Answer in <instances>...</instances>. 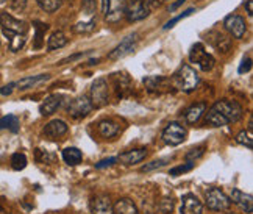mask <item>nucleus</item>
<instances>
[{"label": "nucleus", "mask_w": 253, "mask_h": 214, "mask_svg": "<svg viewBox=\"0 0 253 214\" xmlns=\"http://www.w3.org/2000/svg\"><path fill=\"white\" fill-rule=\"evenodd\" d=\"M11 166L14 171H22L27 168V157L24 153H14L11 157Z\"/></svg>", "instance_id": "33"}, {"label": "nucleus", "mask_w": 253, "mask_h": 214, "mask_svg": "<svg viewBox=\"0 0 253 214\" xmlns=\"http://www.w3.org/2000/svg\"><path fill=\"white\" fill-rule=\"evenodd\" d=\"M82 158H83V153L77 147H67L63 150V161L66 164H69V166H77V164H80Z\"/></svg>", "instance_id": "27"}, {"label": "nucleus", "mask_w": 253, "mask_h": 214, "mask_svg": "<svg viewBox=\"0 0 253 214\" xmlns=\"http://www.w3.org/2000/svg\"><path fill=\"white\" fill-rule=\"evenodd\" d=\"M113 214H139V213L130 199H119L113 205Z\"/></svg>", "instance_id": "25"}, {"label": "nucleus", "mask_w": 253, "mask_h": 214, "mask_svg": "<svg viewBox=\"0 0 253 214\" xmlns=\"http://www.w3.org/2000/svg\"><path fill=\"white\" fill-rule=\"evenodd\" d=\"M9 2V8L16 13H22L27 8V0H8Z\"/></svg>", "instance_id": "38"}, {"label": "nucleus", "mask_w": 253, "mask_h": 214, "mask_svg": "<svg viewBox=\"0 0 253 214\" xmlns=\"http://www.w3.org/2000/svg\"><path fill=\"white\" fill-rule=\"evenodd\" d=\"M172 208H173L172 199H170V200H169V199H164L163 203H161V211H163L164 214H169V213L172 211Z\"/></svg>", "instance_id": "43"}, {"label": "nucleus", "mask_w": 253, "mask_h": 214, "mask_svg": "<svg viewBox=\"0 0 253 214\" xmlns=\"http://www.w3.org/2000/svg\"><path fill=\"white\" fill-rule=\"evenodd\" d=\"M138 41H139L138 33H131L128 36H125L124 40L108 53V58L116 61V60H122V58L131 55L136 50V47H138Z\"/></svg>", "instance_id": "6"}, {"label": "nucleus", "mask_w": 253, "mask_h": 214, "mask_svg": "<svg viewBox=\"0 0 253 214\" xmlns=\"http://www.w3.org/2000/svg\"><path fill=\"white\" fill-rule=\"evenodd\" d=\"M91 111H92V105L86 95L75 97V99H72L69 105H67V114H69L72 119H83Z\"/></svg>", "instance_id": "10"}, {"label": "nucleus", "mask_w": 253, "mask_h": 214, "mask_svg": "<svg viewBox=\"0 0 253 214\" xmlns=\"http://www.w3.org/2000/svg\"><path fill=\"white\" fill-rule=\"evenodd\" d=\"M108 82L105 79H97L91 85V92H89V102L92 108H103L110 102V89H108Z\"/></svg>", "instance_id": "5"}, {"label": "nucleus", "mask_w": 253, "mask_h": 214, "mask_svg": "<svg viewBox=\"0 0 253 214\" xmlns=\"http://www.w3.org/2000/svg\"><path fill=\"white\" fill-rule=\"evenodd\" d=\"M125 17V0H110L108 9L105 13V21L110 24H118Z\"/></svg>", "instance_id": "13"}, {"label": "nucleus", "mask_w": 253, "mask_h": 214, "mask_svg": "<svg viewBox=\"0 0 253 214\" xmlns=\"http://www.w3.org/2000/svg\"><path fill=\"white\" fill-rule=\"evenodd\" d=\"M145 157H147V149L141 147V149H133V150L121 153L118 161L126 164V166H134V164H139Z\"/></svg>", "instance_id": "19"}, {"label": "nucleus", "mask_w": 253, "mask_h": 214, "mask_svg": "<svg viewBox=\"0 0 253 214\" xmlns=\"http://www.w3.org/2000/svg\"><path fill=\"white\" fill-rule=\"evenodd\" d=\"M144 85L150 94H164L172 91L173 87L172 80L166 79V77H147V79H144Z\"/></svg>", "instance_id": "12"}, {"label": "nucleus", "mask_w": 253, "mask_h": 214, "mask_svg": "<svg viewBox=\"0 0 253 214\" xmlns=\"http://www.w3.org/2000/svg\"><path fill=\"white\" fill-rule=\"evenodd\" d=\"M192 169H194V163H192V161H188V163L180 164V166L170 169V175H173V177H177V175L186 173V172H189V171H192Z\"/></svg>", "instance_id": "36"}, {"label": "nucleus", "mask_w": 253, "mask_h": 214, "mask_svg": "<svg viewBox=\"0 0 253 214\" xmlns=\"http://www.w3.org/2000/svg\"><path fill=\"white\" fill-rule=\"evenodd\" d=\"M67 36L64 32L61 30H58V32H53L50 35V38H48V41H47V50L48 52H52V50H58V48H61L67 44Z\"/></svg>", "instance_id": "26"}, {"label": "nucleus", "mask_w": 253, "mask_h": 214, "mask_svg": "<svg viewBox=\"0 0 253 214\" xmlns=\"http://www.w3.org/2000/svg\"><path fill=\"white\" fill-rule=\"evenodd\" d=\"M207 111V103L205 102H200V103H194L191 105L189 108L184 111V122L189 124V125H194L200 121V118Z\"/></svg>", "instance_id": "21"}, {"label": "nucleus", "mask_w": 253, "mask_h": 214, "mask_svg": "<svg viewBox=\"0 0 253 214\" xmlns=\"http://www.w3.org/2000/svg\"><path fill=\"white\" fill-rule=\"evenodd\" d=\"M235 205H238L242 211H246L249 214L253 213V197L252 194H246L239 189H233L231 191V200Z\"/></svg>", "instance_id": "17"}, {"label": "nucleus", "mask_w": 253, "mask_h": 214, "mask_svg": "<svg viewBox=\"0 0 253 214\" xmlns=\"http://www.w3.org/2000/svg\"><path fill=\"white\" fill-rule=\"evenodd\" d=\"M97 22H95V19H89V21H84V22H79L77 25H74V32L75 33H91L94 28H95Z\"/></svg>", "instance_id": "31"}, {"label": "nucleus", "mask_w": 253, "mask_h": 214, "mask_svg": "<svg viewBox=\"0 0 253 214\" xmlns=\"http://www.w3.org/2000/svg\"><path fill=\"white\" fill-rule=\"evenodd\" d=\"M67 130H69V127H67V124L64 121L53 119L45 125L42 133L48 139H58V138H61V136H64L67 133Z\"/></svg>", "instance_id": "14"}, {"label": "nucleus", "mask_w": 253, "mask_h": 214, "mask_svg": "<svg viewBox=\"0 0 253 214\" xmlns=\"http://www.w3.org/2000/svg\"><path fill=\"white\" fill-rule=\"evenodd\" d=\"M92 214H113V203L108 196H97L91 200Z\"/></svg>", "instance_id": "20"}, {"label": "nucleus", "mask_w": 253, "mask_h": 214, "mask_svg": "<svg viewBox=\"0 0 253 214\" xmlns=\"http://www.w3.org/2000/svg\"><path fill=\"white\" fill-rule=\"evenodd\" d=\"M97 130H99V134L105 139H111L114 136H118L121 131V124L116 122L113 119H103L97 124Z\"/></svg>", "instance_id": "18"}, {"label": "nucleus", "mask_w": 253, "mask_h": 214, "mask_svg": "<svg viewBox=\"0 0 253 214\" xmlns=\"http://www.w3.org/2000/svg\"><path fill=\"white\" fill-rule=\"evenodd\" d=\"M202 213H203V207L194 194H186V196L181 197L180 214H202Z\"/></svg>", "instance_id": "16"}, {"label": "nucleus", "mask_w": 253, "mask_h": 214, "mask_svg": "<svg viewBox=\"0 0 253 214\" xmlns=\"http://www.w3.org/2000/svg\"><path fill=\"white\" fill-rule=\"evenodd\" d=\"M169 161V158H163V160H155L152 163H147L144 164V166L141 168V172H150V171H155V169H160L163 166H166Z\"/></svg>", "instance_id": "34"}, {"label": "nucleus", "mask_w": 253, "mask_h": 214, "mask_svg": "<svg viewBox=\"0 0 253 214\" xmlns=\"http://www.w3.org/2000/svg\"><path fill=\"white\" fill-rule=\"evenodd\" d=\"M36 2L42 11H45V13H55L63 5V0H36Z\"/></svg>", "instance_id": "29"}, {"label": "nucleus", "mask_w": 253, "mask_h": 214, "mask_svg": "<svg viewBox=\"0 0 253 214\" xmlns=\"http://www.w3.org/2000/svg\"><path fill=\"white\" fill-rule=\"evenodd\" d=\"M108 5H110V0H102V13H103V16L106 13V9H108Z\"/></svg>", "instance_id": "48"}, {"label": "nucleus", "mask_w": 253, "mask_h": 214, "mask_svg": "<svg viewBox=\"0 0 253 214\" xmlns=\"http://www.w3.org/2000/svg\"><path fill=\"white\" fill-rule=\"evenodd\" d=\"M0 27H2L3 35L9 43V50L19 52L25 45L28 27L21 19H16L9 13L0 14Z\"/></svg>", "instance_id": "2"}, {"label": "nucleus", "mask_w": 253, "mask_h": 214, "mask_svg": "<svg viewBox=\"0 0 253 214\" xmlns=\"http://www.w3.org/2000/svg\"><path fill=\"white\" fill-rule=\"evenodd\" d=\"M47 80H50V74H40V75H33V77H25V79L19 80L14 85L19 91H27V89H30V87H35L36 85L47 82Z\"/></svg>", "instance_id": "23"}, {"label": "nucleus", "mask_w": 253, "mask_h": 214, "mask_svg": "<svg viewBox=\"0 0 253 214\" xmlns=\"http://www.w3.org/2000/svg\"><path fill=\"white\" fill-rule=\"evenodd\" d=\"M230 214H235V213H230Z\"/></svg>", "instance_id": "51"}, {"label": "nucleus", "mask_w": 253, "mask_h": 214, "mask_svg": "<svg viewBox=\"0 0 253 214\" xmlns=\"http://www.w3.org/2000/svg\"><path fill=\"white\" fill-rule=\"evenodd\" d=\"M164 0H144L145 6H147L149 9H157L163 5Z\"/></svg>", "instance_id": "44"}, {"label": "nucleus", "mask_w": 253, "mask_h": 214, "mask_svg": "<svg viewBox=\"0 0 253 214\" xmlns=\"http://www.w3.org/2000/svg\"><path fill=\"white\" fill-rule=\"evenodd\" d=\"M231 205L230 199L219 188H211L207 192V207L211 211H225Z\"/></svg>", "instance_id": "11"}, {"label": "nucleus", "mask_w": 253, "mask_h": 214, "mask_svg": "<svg viewBox=\"0 0 253 214\" xmlns=\"http://www.w3.org/2000/svg\"><path fill=\"white\" fill-rule=\"evenodd\" d=\"M252 69V60L250 58H244L242 60V63H241V66H239V74H244V72H249Z\"/></svg>", "instance_id": "42"}, {"label": "nucleus", "mask_w": 253, "mask_h": 214, "mask_svg": "<svg viewBox=\"0 0 253 214\" xmlns=\"http://www.w3.org/2000/svg\"><path fill=\"white\" fill-rule=\"evenodd\" d=\"M14 87H16V85H14V83H9V85L3 86L2 89H0V94H2V95H9V94L13 92Z\"/></svg>", "instance_id": "45"}, {"label": "nucleus", "mask_w": 253, "mask_h": 214, "mask_svg": "<svg viewBox=\"0 0 253 214\" xmlns=\"http://www.w3.org/2000/svg\"><path fill=\"white\" fill-rule=\"evenodd\" d=\"M36 160L40 163H52L53 157H52V155H48L47 152H42V150L38 149L36 150Z\"/></svg>", "instance_id": "39"}, {"label": "nucleus", "mask_w": 253, "mask_h": 214, "mask_svg": "<svg viewBox=\"0 0 253 214\" xmlns=\"http://www.w3.org/2000/svg\"><path fill=\"white\" fill-rule=\"evenodd\" d=\"M6 2V0H0V3H5Z\"/></svg>", "instance_id": "50"}, {"label": "nucleus", "mask_w": 253, "mask_h": 214, "mask_svg": "<svg viewBox=\"0 0 253 214\" xmlns=\"http://www.w3.org/2000/svg\"><path fill=\"white\" fill-rule=\"evenodd\" d=\"M194 11H196V9L194 8H189V9H186V11H183L181 14H178V16H175L173 19H170V21L164 25V30H169V28H172V27H175V24H178L181 19H184V17H188V16H191Z\"/></svg>", "instance_id": "35"}, {"label": "nucleus", "mask_w": 253, "mask_h": 214, "mask_svg": "<svg viewBox=\"0 0 253 214\" xmlns=\"http://www.w3.org/2000/svg\"><path fill=\"white\" fill-rule=\"evenodd\" d=\"M199 83H200V77L196 72V69H192L189 64H183L172 77L173 87H177V89H180L183 92L196 91Z\"/></svg>", "instance_id": "3"}, {"label": "nucleus", "mask_w": 253, "mask_h": 214, "mask_svg": "<svg viewBox=\"0 0 253 214\" xmlns=\"http://www.w3.org/2000/svg\"><path fill=\"white\" fill-rule=\"evenodd\" d=\"M0 214H5V210L3 208H0Z\"/></svg>", "instance_id": "49"}, {"label": "nucleus", "mask_w": 253, "mask_h": 214, "mask_svg": "<svg viewBox=\"0 0 253 214\" xmlns=\"http://www.w3.org/2000/svg\"><path fill=\"white\" fill-rule=\"evenodd\" d=\"M236 142L241 144V145H244V147L247 149H252L253 147V138H252V131H246V130H242L236 134Z\"/></svg>", "instance_id": "32"}, {"label": "nucleus", "mask_w": 253, "mask_h": 214, "mask_svg": "<svg viewBox=\"0 0 253 214\" xmlns=\"http://www.w3.org/2000/svg\"><path fill=\"white\" fill-rule=\"evenodd\" d=\"M113 82L116 86V91H118V95L125 97L128 95L130 89H131V82L125 74H113Z\"/></svg>", "instance_id": "24"}, {"label": "nucleus", "mask_w": 253, "mask_h": 214, "mask_svg": "<svg viewBox=\"0 0 253 214\" xmlns=\"http://www.w3.org/2000/svg\"><path fill=\"white\" fill-rule=\"evenodd\" d=\"M184 2H186V0H177V2H175L173 5H170V8H169V9H170V13H173L175 9H177V8H180V6H181V5H183Z\"/></svg>", "instance_id": "47"}, {"label": "nucleus", "mask_w": 253, "mask_h": 214, "mask_svg": "<svg viewBox=\"0 0 253 214\" xmlns=\"http://www.w3.org/2000/svg\"><path fill=\"white\" fill-rule=\"evenodd\" d=\"M207 40L208 43L216 48L217 52H222V53H227L228 50H231V41H230V38L225 36L223 33L220 32H216V30H212L207 35Z\"/></svg>", "instance_id": "15"}, {"label": "nucleus", "mask_w": 253, "mask_h": 214, "mask_svg": "<svg viewBox=\"0 0 253 214\" xmlns=\"http://www.w3.org/2000/svg\"><path fill=\"white\" fill-rule=\"evenodd\" d=\"M0 128H2V130H11V131L16 133L19 130V119L16 118L14 114L3 116V118L0 119Z\"/></svg>", "instance_id": "28"}, {"label": "nucleus", "mask_w": 253, "mask_h": 214, "mask_svg": "<svg viewBox=\"0 0 253 214\" xmlns=\"http://www.w3.org/2000/svg\"><path fill=\"white\" fill-rule=\"evenodd\" d=\"M47 24H42V22H35V30H36V33H35V44H33V47L35 48H40V47H42V43H44V35H45V32H47Z\"/></svg>", "instance_id": "30"}, {"label": "nucleus", "mask_w": 253, "mask_h": 214, "mask_svg": "<svg viewBox=\"0 0 253 214\" xmlns=\"http://www.w3.org/2000/svg\"><path fill=\"white\" fill-rule=\"evenodd\" d=\"M116 161H118V158H106V160H102L95 164L97 169H103V168H108V166H113V164H116Z\"/></svg>", "instance_id": "41"}, {"label": "nucleus", "mask_w": 253, "mask_h": 214, "mask_svg": "<svg viewBox=\"0 0 253 214\" xmlns=\"http://www.w3.org/2000/svg\"><path fill=\"white\" fill-rule=\"evenodd\" d=\"M246 8H247V14L253 16V0H246Z\"/></svg>", "instance_id": "46"}, {"label": "nucleus", "mask_w": 253, "mask_h": 214, "mask_svg": "<svg viewBox=\"0 0 253 214\" xmlns=\"http://www.w3.org/2000/svg\"><path fill=\"white\" fill-rule=\"evenodd\" d=\"M242 114H244V110L238 102L222 99L214 103L208 113L205 111V124L211 127H225L228 124L238 122Z\"/></svg>", "instance_id": "1"}, {"label": "nucleus", "mask_w": 253, "mask_h": 214, "mask_svg": "<svg viewBox=\"0 0 253 214\" xmlns=\"http://www.w3.org/2000/svg\"><path fill=\"white\" fill-rule=\"evenodd\" d=\"M150 9L145 6L144 0H126L125 2V17L128 22H139L149 16Z\"/></svg>", "instance_id": "9"}, {"label": "nucleus", "mask_w": 253, "mask_h": 214, "mask_svg": "<svg viewBox=\"0 0 253 214\" xmlns=\"http://www.w3.org/2000/svg\"><path fill=\"white\" fill-rule=\"evenodd\" d=\"M203 153H205V145H200V147H194V149H191L186 153V160L188 161H194V160L200 158Z\"/></svg>", "instance_id": "37"}, {"label": "nucleus", "mask_w": 253, "mask_h": 214, "mask_svg": "<svg viewBox=\"0 0 253 214\" xmlns=\"http://www.w3.org/2000/svg\"><path fill=\"white\" fill-rule=\"evenodd\" d=\"M83 11L86 14H92L95 11V2H94V0H83Z\"/></svg>", "instance_id": "40"}, {"label": "nucleus", "mask_w": 253, "mask_h": 214, "mask_svg": "<svg viewBox=\"0 0 253 214\" xmlns=\"http://www.w3.org/2000/svg\"><path fill=\"white\" fill-rule=\"evenodd\" d=\"M223 28L233 36L235 40H242L247 32V22L246 19L239 14H228L223 19Z\"/></svg>", "instance_id": "8"}, {"label": "nucleus", "mask_w": 253, "mask_h": 214, "mask_svg": "<svg viewBox=\"0 0 253 214\" xmlns=\"http://www.w3.org/2000/svg\"><path fill=\"white\" fill-rule=\"evenodd\" d=\"M189 61L194 63L200 71L203 72H210L214 64H216V60H214V56L210 55L207 50H205V45L202 43H197L191 47L189 50Z\"/></svg>", "instance_id": "4"}, {"label": "nucleus", "mask_w": 253, "mask_h": 214, "mask_svg": "<svg viewBox=\"0 0 253 214\" xmlns=\"http://www.w3.org/2000/svg\"><path fill=\"white\" fill-rule=\"evenodd\" d=\"M63 99H64V97L60 95V94H53V95H50V97H47V99H45V100L41 103V106H40V113H41L42 116H52V114L61 106Z\"/></svg>", "instance_id": "22"}, {"label": "nucleus", "mask_w": 253, "mask_h": 214, "mask_svg": "<svg viewBox=\"0 0 253 214\" xmlns=\"http://www.w3.org/2000/svg\"><path fill=\"white\" fill-rule=\"evenodd\" d=\"M186 128L183 127L181 124L178 122H170L168 124V127L163 130L161 133V138L163 141L166 142L168 145H172V147H175V145H180L181 142H184V139H186Z\"/></svg>", "instance_id": "7"}]
</instances>
